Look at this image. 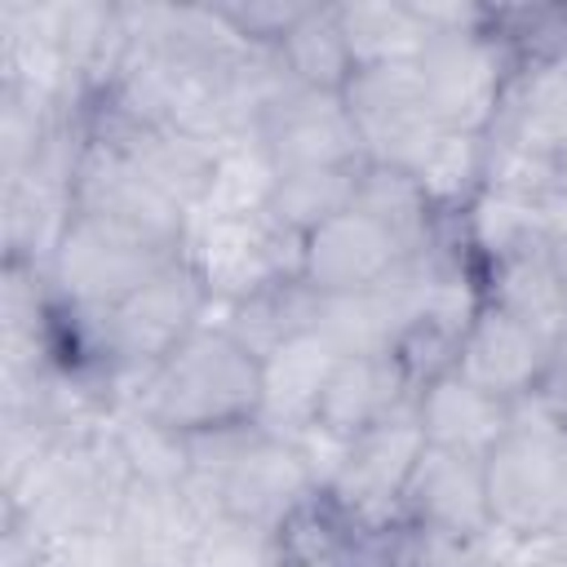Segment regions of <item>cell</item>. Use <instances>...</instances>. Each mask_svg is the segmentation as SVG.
Here are the masks:
<instances>
[{"label": "cell", "instance_id": "cell-35", "mask_svg": "<svg viewBox=\"0 0 567 567\" xmlns=\"http://www.w3.org/2000/svg\"><path fill=\"white\" fill-rule=\"evenodd\" d=\"M554 261H558V270H563V279H567V239L554 244Z\"/></svg>", "mask_w": 567, "mask_h": 567}, {"label": "cell", "instance_id": "cell-31", "mask_svg": "<svg viewBox=\"0 0 567 567\" xmlns=\"http://www.w3.org/2000/svg\"><path fill=\"white\" fill-rule=\"evenodd\" d=\"M394 363L399 372L408 377V385L421 394L425 385H434L439 377L456 372V359H461V332L443 328V323H430V319H412L399 341H394Z\"/></svg>", "mask_w": 567, "mask_h": 567}, {"label": "cell", "instance_id": "cell-1", "mask_svg": "<svg viewBox=\"0 0 567 567\" xmlns=\"http://www.w3.org/2000/svg\"><path fill=\"white\" fill-rule=\"evenodd\" d=\"M257 403L261 359H252L217 319L199 323L168 359L146 368L133 399V408L159 416L182 434L248 421L257 416Z\"/></svg>", "mask_w": 567, "mask_h": 567}, {"label": "cell", "instance_id": "cell-30", "mask_svg": "<svg viewBox=\"0 0 567 567\" xmlns=\"http://www.w3.org/2000/svg\"><path fill=\"white\" fill-rule=\"evenodd\" d=\"M186 567H284L279 536L244 518H213L195 532Z\"/></svg>", "mask_w": 567, "mask_h": 567}, {"label": "cell", "instance_id": "cell-19", "mask_svg": "<svg viewBox=\"0 0 567 567\" xmlns=\"http://www.w3.org/2000/svg\"><path fill=\"white\" fill-rule=\"evenodd\" d=\"M319 315V292L306 279H279L244 301L230 306H213V319L252 354V359H270L279 346H288L292 337L310 332Z\"/></svg>", "mask_w": 567, "mask_h": 567}, {"label": "cell", "instance_id": "cell-21", "mask_svg": "<svg viewBox=\"0 0 567 567\" xmlns=\"http://www.w3.org/2000/svg\"><path fill=\"white\" fill-rule=\"evenodd\" d=\"M354 213H363L368 221H377L381 230H390L403 252H425L439 239L443 213H434V204L425 199L421 182L408 168H390V164H359L354 177Z\"/></svg>", "mask_w": 567, "mask_h": 567}, {"label": "cell", "instance_id": "cell-32", "mask_svg": "<svg viewBox=\"0 0 567 567\" xmlns=\"http://www.w3.org/2000/svg\"><path fill=\"white\" fill-rule=\"evenodd\" d=\"M31 567H133V563L115 527H102V532H71V536L35 540Z\"/></svg>", "mask_w": 567, "mask_h": 567}, {"label": "cell", "instance_id": "cell-8", "mask_svg": "<svg viewBox=\"0 0 567 567\" xmlns=\"http://www.w3.org/2000/svg\"><path fill=\"white\" fill-rule=\"evenodd\" d=\"M257 142L270 151L279 173L363 164V142L346 106V93H328V89L288 84L284 97L257 124Z\"/></svg>", "mask_w": 567, "mask_h": 567}, {"label": "cell", "instance_id": "cell-7", "mask_svg": "<svg viewBox=\"0 0 567 567\" xmlns=\"http://www.w3.org/2000/svg\"><path fill=\"white\" fill-rule=\"evenodd\" d=\"M346 106L354 115L363 159L390 164V168H416L434 137L443 133L434 115L425 111L421 66L416 62H385V66H359L346 84Z\"/></svg>", "mask_w": 567, "mask_h": 567}, {"label": "cell", "instance_id": "cell-11", "mask_svg": "<svg viewBox=\"0 0 567 567\" xmlns=\"http://www.w3.org/2000/svg\"><path fill=\"white\" fill-rule=\"evenodd\" d=\"M213 483L221 496V518H244L270 532L288 514H297L310 496H319V483L301 461V452L288 439H275L270 430Z\"/></svg>", "mask_w": 567, "mask_h": 567}, {"label": "cell", "instance_id": "cell-18", "mask_svg": "<svg viewBox=\"0 0 567 567\" xmlns=\"http://www.w3.org/2000/svg\"><path fill=\"white\" fill-rule=\"evenodd\" d=\"M195 532L199 518L186 505L182 487L128 483L115 509V536L124 540L133 567H186Z\"/></svg>", "mask_w": 567, "mask_h": 567}, {"label": "cell", "instance_id": "cell-24", "mask_svg": "<svg viewBox=\"0 0 567 567\" xmlns=\"http://www.w3.org/2000/svg\"><path fill=\"white\" fill-rule=\"evenodd\" d=\"M279 58H284L292 84L346 93V84L354 75V62H350L346 35L337 27V4H310L292 22V31L279 40Z\"/></svg>", "mask_w": 567, "mask_h": 567}, {"label": "cell", "instance_id": "cell-27", "mask_svg": "<svg viewBox=\"0 0 567 567\" xmlns=\"http://www.w3.org/2000/svg\"><path fill=\"white\" fill-rule=\"evenodd\" d=\"M483 173H487V133H456V128H443L425 151V159L412 168L425 199L443 217H456L483 190Z\"/></svg>", "mask_w": 567, "mask_h": 567}, {"label": "cell", "instance_id": "cell-3", "mask_svg": "<svg viewBox=\"0 0 567 567\" xmlns=\"http://www.w3.org/2000/svg\"><path fill=\"white\" fill-rule=\"evenodd\" d=\"M306 239L261 217H208L190 213L182 235V261L199 275L213 306L244 301L279 279H301Z\"/></svg>", "mask_w": 567, "mask_h": 567}, {"label": "cell", "instance_id": "cell-13", "mask_svg": "<svg viewBox=\"0 0 567 567\" xmlns=\"http://www.w3.org/2000/svg\"><path fill=\"white\" fill-rule=\"evenodd\" d=\"M403 518L447 527L461 536H492L496 527H492L483 461L425 443L403 487Z\"/></svg>", "mask_w": 567, "mask_h": 567}, {"label": "cell", "instance_id": "cell-14", "mask_svg": "<svg viewBox=\"0 0 567 567\" xmlns=\"http://www.w3.org/2000/svg\"><path fill=\"white\" fill-rule=\"evenodd\" d=\"M408 403H416V390L399 372L394 354H346V359H337V368L319 394L315 425L350 443L354 434L403 412Z\"/></svg>", "mask_w": 567, "mask_h": 567}, {"label": "cell", "instance_id": "cell-10", "mask_svg": "<svg viewBox=\"0 0 567 567\" xmlns=\"http://www.w3.org/2000/svg\"><path fill=\"white\" fill-rule=\"evenodd\" d=\"M554 359H558V346L545 332H536L532 323L483 301L478 319L461 337L456 372L465 381H474L478 390H487L505 403H518L545 381Z\"/></svg>", "mask_w": 567, "mask_h": 567}, {"label": "cell", "instance_id": "cell-25", "mask_svg": "<svg viewBox=\"0 0 567 567\" xmlns=\"http://www.w3.org/2000/svg\"><path fill=\"white\" fill-rule=\"evenodd\" d=\"M115 447L133 474V483H159V487H182L190 478V439L159 416L142 408H120L111 416Z\"/></svg>", "mask_w": 567, "mask_h": 567}, {"label": "cell", "instance_id": "cell-6", "mask_svg": "<svg viewBox=\"0 0 567 567\" xmlns=\"http://www.w3.org/2000/svg\"><path fill=\"white\" fill-rule=\"evenodd\" d=\"M421 447L425 434L416 421V403H408L403 412L377 421L372 430L346 443V461L328 483V501L346 514L354 532L377 536L403 518V487L412 478Z\"/></svg>", "mask_w": 567, "mask_h": 567}, {"label": "cell", "instance_id": "cell-29", "mask_svg": "<svg viewBox=\"0 0 567 567\" xmlns=\"http://www.w3.org/2000/svg\"><path fill=\"white\" fill-rule=\"evenodd\" d=\"M483 27L518 71L567 62V4H483Z\"/></svg>", "mask_w": 567, "mask_h": 567}, {"label": "cell", "instance_id": "cell-15", "mask_svg": "<svg viewBox=\"0 0 567 567\" xmlns=\"http://www.w3.org/2000/svg\"><path fill=\"white\" fill-rule=\"evenodd\" d=\"M416 421L430 447L487 461L492 447L514 430V403L478 390L461 372H447L416 394Z\"/></svg>", "mask_w": 567, "mask_h": 567}, {"label": "cell", "instance_id": "cell-17", "mask_svg": "<svg viewBox=\"0 0 567 567\" xmlns=\"http://www.w3.org/2000/svg\"><path fill=\"white\" fill-rule=\"evenodd\" d=\"M483 301L532 323L558 350H567V279L554 261V244L514 252L483 270Z\"/></svg>", "mask_w": 567, "mask_h": 567}, {"label": "cell", "instance_id": "cell-28", "mask_svg": "<svg viewBox=\"0 0 567 567\" xmlns=\"http://www.w3.org/2000/svg\"><path fill=\"white\" fill-rule=\"evenodd\" d=\"M354 177L359 168H297V173H279V186L270 195L266 217L292 235H310L323 221L350 213L354 204Z\"/></svg>", "mask_w": 567, "mask_h": 567}, {"label": "cell", "instance_id": "cell-16", "mask_svg": "<svg viewBox=\"0 0 567 567\" xmlns=\"http://www.w3.org/2000/svg\"><path fill=\"white\" fill-rule=\"evenodd\" d=\"M337 359L341 354L315 328L292 337L288 346H279L270 359H261L257 421L275 439H297L306 425H315V408H319V394H323Z\"/></svg>", "mask_w": 567, "mask_h": 567}, {"label": "cell", "instance_id": "cell-2", "mask_svg": "<svg viewBox=\"0 0 567 567\" xmlns=\"http://www.w3.org/2000/svg\"><path fill=\"white\" fill-rule=\"evenodd\" d=\"M492 527L509 540H540L567 532V487H563V434L518 399L514 430L483 461Z\"/></svg>", "mask_w": 567, "mask_h": 567}, {"label": "cell", "instance_id": "cell-33", "mask_svg": "<svg viewBox=\"0 0 567 567\" xmlns=\"http://www.w3.org/2000/svg\"><path fill=\"white\" fill-rule=\"evenodd\" d=\"M221 18L248 40V44H266L279 49V40L292 31V22L310 9V4H292V0H248V4H217Z\"/></svg>", "mask_w": 567, "mask_h": 567}, {"label": "cell", "instance_id": "cell-34", "mask_svg": "<svg viewBox=\"0 0 567 567\" xmlns=\"http://www.w3.org/2000/svg\"><path fill=\"white\" fill-rule=\"evenodd\" d=\"M527 403L549 421V430H554V434H563V439H567V350H558V359L549 363L545 381L527 394Z\"/></svg>", "mask_w": 567, "mask_h": 567}, {"label": "cell", "instance_id": "cell-5", "mask_svg": "<svg viewBox=\"0 0 567 567\" xmlns=\"http://www.w3.org/2000/svg\"><path fill=\"white\" fill-rule=\"evenodd\" d=\"M416 66L425 89V111L434 115L439 128H456V133H487L518 71L509 53L487 35L483 18L474 27L430 35Z\"/></svg>", "mask_w": 567, "mask_h": 567}, {"label": "cell", "instance_id": "cell-20", "mask_svg": "<svg viewBox=\"0 0 567 567\" xmlns=\"http://www.w3.org/2000/svg\"><path fill=\"white\" fill-rule=\"evenodd\" d=\"M452 221H456V235H461L465 252L474 257L478 275L487 266L514 257V252L554 244L549 230H545V217H540L536 199L505 195V190H478Z\"/></svg>", "mask_w": 567, "mask_h": 567}, {"label": "cell", "instance_id": "cell-22", "mask_svg": "<svg viewBox=\"0 0 567 567\" xmlns=\"http://www.w3.org/2000/svg\"><path fill=\"white\" fill-rule=\"evenodd\" d=\"M337 27L346 35L350 62L385 66V62H416L430 44V31L412 0H350L337 4Z\"/></svg>", "mask_w": 567, "mask_h": 567}, {"label": "cell", "instance_id": "cell-12", "mask_svg": "<svg viewBox=\"0 0 567 567\" xmlns=\"http://www.w3.org/2000/svg\"><path fill=\"white\" fill-rule=\"evenodd\" d=\"M403 244L381 230L377 221H368L363 213H341L332 221H323L319 230L306 235L301 248V279L319 292V297H346V292H368L381 279H390L403 261Z\"/></svg>", "mask_w": 567, "mask_h": 567}, {"label": "cell", "instance_id": "cell-9", "mask_svg": "<svg viewBox=\"0 0 567 567\" xmlns=\"http://www.w3.org/2000/svg\"><path fill=\"white\" fill-rule=\"evenodd\" d=\"M71 190H75V213L106 217L115 226H128V230L146 235V239H159V244L182 248V235H186L190 213L182 204H173L159 186H151L124 151L84 137V151H80Z\"/></svg>", "mask_w": 567, "mask_h": 567}, {"label": "cell", "instance_id": "cell-23", "mask_svg": "<svg viewBox=\"0 0 567 567\" xmlns=\"http://www.w3.org/2000/svg\"><path fill=\"white\" fill-rule=\"evenodd\" d=\"M279 186V164L257 137H239L213 155L208 190L195 213L208 217H261Z\"/></svg>", "mask_w": 567, "mask_h": 567}, {"label": "cell", "instance_id": "cell-4", "mask_svg": "<svg viewBox=\"0 0 567 567\" xmlns=\"http://www.w3.org/2000/svg\"><path fill=\"white\" fill-rule=\"evenodd\" d=\"M173 257H182V248L146 239L106 217L75 213L53 257L44 261V279L53 301L62 306H115Z\"/></svg>", "mask_w": 567, "mask_h": 567}, {"label": "cell", "instance_id": "cell-36", "mask_svg": "<svg viewBox=\"0 0 567 567\" xmlns=\"http://www.w3.org/2000/svg\"><path fill=\"white\" fill-rule=\"evenodd\" d=\"M563 487H567V439H563Z\"/></svg>", "mask_w": 567, "mask_h": 567}, {"label": "cell", "instance_id": "cell-26", "mask_svg": "<svg viewBox=\"0 0 567 567\" xmlns=\"http://www.w3.org/2000/svg\"><path fill=\"white\" fill-rule=\"evenodd\" d=\"M385 567H501V532L461 536L447 527H430L416 518H399L377 532Z\"/></svg>", "mask_w": 567, "mask_h": 567}]
</instances>
